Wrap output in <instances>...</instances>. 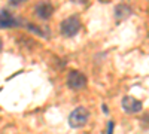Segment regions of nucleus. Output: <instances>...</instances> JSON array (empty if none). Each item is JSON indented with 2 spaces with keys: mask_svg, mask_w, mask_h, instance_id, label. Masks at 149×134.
<instances>
[{
  "mask_svg": "<svg viewBox=\"0 0 149 134\" xmlns=\"http://www.w3.org/2000/svg\"><path fill=\"white\" fill-rule=\"evenodd\" d=\"M112 131H113V122L109 121V124H107V134H112Z\"/></svg>",
  "mask_w": 149,
  "mask_h": 134,
  "instance_id": "1a4fd4ad",
  "label": "nucleus"
},
{
  "mask_svg": "<svg viewBox=\"0 0 149 134\" xmlns=\"http://www.w3.org/2000/svg\"><path fill=\"white\" fill-rule=\"evenodd\" d=\"M121 106H122V109H124V112H127V113H130V115L139 113V112L142 110V107H143V104H142L140 100L134 99V97H130V95L124 97Z\"/></svg>",
  "mask_w": 149,
  "mask_h": 134,
  "instance_id": "20e7f679",
  "label": "nucleus"
},
{
  "mask_svg": "<svg viewBox=\"0 0 149 134\" xmlns=\"http://www.w3.org/2000/svg\"><path fill=\"white\" fill-rule=\"evenodd\" d=\"M76 2H79V3H85L86 0H76Z\"/></svg>",
  "mask_w": 149,
  "mask_h": 134,
  "instance_id": "9b49d317",
  "label": "nucleus"
},
{
  "mask_svg": "<svg viewBox=\"0 0 149 134\" xmlns=\"http://www.w3.org/2000/svg\"><path fill=\"white\" fill-rule=\"evenodd\" d=\"M27 28H29V30H31V31H34L36 34H39V36H43V37H46V36H48L46 33H43V31H42V28H40V27H36L34 24H27Z\"/></svg>",
  "mask_w": 149,
  "mask_h": 134,
  "instance_id": "6e6552de",
  "label": "nucleus"
},
{
  "mask_svg": "<svg viewBox=\"0 0 149 134\" xmlns=\"http://www.w3.org/2000/svg\"><path fill=\"white\" fill-rule=\"evenodd\" d=\"M86 85V78L84 73L78 70H72L67 75V87L70 90H82Z\"/></svg>",
  "mask_w": 149,
  "mask_h": 134,
  "instance_id": "7ed1b4c3",
  "label": "nucleus"
},
{
  "mask_svg": "<svg viewBox=\"0 0 149 134\" xmlns=\"http://www.w3.org/2000/svg\"><path fill=\"white\" fill-rule=\"evenodd\" d=\"M148 36H149V33H148Z\"/></svg>",
  "mask_w": 149,
  "mask_h": 134,
  "instance_id": "f8f14e48",
  "label": "nucleus"
},
{
  "mask_svg": "<svg viewBox=\"0 0 149 134\" xmlns=\"http://www.w3.org/2000/svg\"><path fill=\"white\" fill-rule=\"evenodd\" d=\"M18 26V21L12 17L6 9H2V28H9V27H14Z\"/></svg>",
  "mask_w": 149,
  "mask_h": 134,
  "instance_id": "0eeeda50",
  "label": "nucleus"
},
{
  "mask_svg": "<svg viewBox=\"0 0 149 134\" xmlns=\"http://www.w3.org/2000/svg\"><path fill=\"white\" fill-rule=\"evenodd\" d=\"M79 30H81V19L78 15H72L63 19L60 24V31L66 37H73L74 34H78Z\"/></svg>",
  "mask_w": 149,
  "mask_h": 134,
  "instance_id": "f257e3e1",
  "label": "nucleus"
},
{
  "mask_svg": "<svg viewBox=\"0 0 149 134\" xmlns=\"http://www.w3.org/2000/svg\"><path fill=\"white\" fill-rule=\"evenodd\" d=\"M36 15L39 17L40 19H49L51 15L54 14V6L49 2H40L36 5Z\"/></svg>",
  "mask_w": 149,
  "mask_h": 134,
  "instance_id": "39448f33",
  "label": "nucleus"
},
{
  "mask_svg": "<svg viewBox=\"0 0 149 134\" xmlns=\"http://www.w3.org/2000/svg\"><path fill=\"white\" fill-rule=\"evenodd\" d=\"M131 15V9L127 5H118L115 8V18L116 21H124Z\"/></svg>",
  "mask_w": 149,
  "mask_h": 134,
  "instance_id": "423d86ee",
  "label": "nucleus"
},
{
  "mask_svg": "<svg viewBox=\"0 0 149 134\" xmlns=\"http://www.w3.org/2000/svg\"><path fill=\"white\" fill-rule=\"evenodd\" d=\"M88 118H90L88 109L79 106V107H76V109H73L72 113L69 115V125H70L72 128H82V127L86 124Z\"/></svg>",
  "mask_w": 149,
  "mask_h": 134,
  "instance_id": "f03ea898",
  "label": "nucleus"
},
{
  "mask_svg": "<svg viewBox=\"0 0 149 134\" xmlns=\"http://www.w3.org/2000/svg\"><path fill=\"white\" fill-rule=\"evenodd\" d=\"M24 2H27V0H9V3L10 5H19V3H24Z\"/></svg>",
  "mask_w": 149,
  "mask_h": 134,
  "instance_id": "9d476101",
  "label": "nucleus"
}]
</instances>
